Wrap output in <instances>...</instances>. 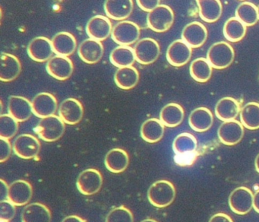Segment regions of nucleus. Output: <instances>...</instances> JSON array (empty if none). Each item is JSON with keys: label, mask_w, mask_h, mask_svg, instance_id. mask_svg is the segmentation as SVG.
Masks as SVG:
<instances>
[{"label": "nucleus", "mask_w": 259, "mask_h": 222, "mask_svg": "<svg viewBox=\"0 0 259 222\" xmlns=\"http://www.w3.org/2000/svg\"><path fill=\"white\" fill-rule=\"evenodd\" d=\"M197 6L200 17L205 22H216L222 15L223 6L219 0H198Z\"/></svg>", "instance_id": "c85d7f7f"}, {"label": "nucleus", "mask_w": 259, "mask_h": 222, "mask_svg": "<svg viewBox=\"0 0 259 222\" xmlns=\"http://www.w3.org/2000/svg\"><path fill=\"white\" fill-rule=\"evenodd\" d=\"M240 111V104L233 97H224L218 100L215 106V114L221 121L236 120Z\"/></svg>", "instance_id": "bb28decb"}, {"label": "nucleus", "mask_w": 259, "mask_h": 222, "mask_svg": "<svg viewBox=\"0 0 259 222\" xmlns=\"http://www.w3.org/2000/svg\"><path fill=\"white\" fill-rule=\"evenodd\" d=\"M33 114L39 118H46L55 115L57 109V100L51 93L37 94L31 101Z\"/></svg>", "instance_id": "2eb2a0df"}, {"label": "nucleus", "mask_w": 259, "mask_h": 222, "mask_svg": "<svg viewBox=\"0 0 259 222\" xmlns=\"http://www.w3.org/2000/svg\"><path fill=\"white\" fill-rule=\"evenodd\" d=\"M176 197L174 184L166 179L156 181L148 189V199L150 203L157 208H166L172 203Z\"/></svg>", "instance_id": "f257e3e1"}, {"label": "nucleus", "mask_w": 259, "mask_h": 222, "mask_svg": "<svg viewBox=\"0 0 259 222\" xmlns=\"http://www.w3.org/2000/svg\"><path fill=\"white\" fill-rule=\"evenodd\" d=\"M22 71L20 61L14 55L10 53H1L0 65V80L10 82L15 80Z\"/></svg>", "instance_id": "4be33fe9"}, {"label": "nucleus", "mask_w": 259, "mask_h": 222, "mask_svg": "<svg viewBox=\"0 0 259 222\" xmlns=\"http://www.w3.org/2000/svg\"><path fill=\"white\" fill-rule=\"evenodd\" d=\"M103 185V176L97 169L83 170L76 181L77 189L84 196H92L100 191Z\"/></svg>", "instance_id": "423d86ee"}, {"label": "nucleus", "mask_w": 259, "mask_h": 222, "mask_svg": "<svg viewBox=\"0 0 259 222\" xmlns=\"http://www.w3.org/2000/svg\"><path fill=\"white\" fill-rule=\"evenodd\" d=\"M130 164V157L125 150L119 147L111 149L104 158V164L109 171L120 173L125 171Z\"/></svg>", "instance_id": "5701e85b"}, {"label": "nucleus", "mask_w": 259, "mask_h": 222, "mask_svg": "<svg viewBox=\"0 0 259 222\" xmlns=\"http://www.w3.org/2000/svg\"><path fill=\"white\" fill-rule=\"evenodd\" d=\"M14 153L22 159H32L38 155L40 151V143L34 135L22 134L13 143Z\"/></svg>", "instance_id": "1a4fd4ad"}, {"label": "nucleus", "mask_w": 259, "mask_h": 222, "mask_svg": "<svg viewBox=\"0 0 259 222\" xmlns=\"http://www.w3.org/2000/svg\"><path fill=\"white\" fill-rule=\"evenodd\" d=\"M218 135L223 144L234 145L243 138L244 126L236 120L224 122L218 129Z\"/></svg>", "instance_id": "ddd939ff"}, {"label": "nucleus", "mask_w": 259, "mask_h": 222, "mask_svg": "<svg viewBox=\"0 0 259 222\" xmlns=\"http://www.w3.org/2000/svg\"><path fill=\"white\" fill-rule=\"evenodd\" d=\"M235 15L246 27L254 25L259 21L257 7L249 2L240 3L236 8Z\"/></svg>", "instance_id": "e433bc0d"}, {"label": "nucleus", "mask_w": 259, "mask_h": 222, "mask_svg": "<svg viewBox=\"0 0 259 222\" xmlns=\"http://www.w3.org/2000/svg\"><path fill=\"white\" fill-rule=\"evenodd\" d=\"M22 222H51L52 215L48 207L40 202L27 205L22 212Z\"/></svg>", "instance_id": "393cba45"}, {"label": "nucleus", "mask_w": 259, "mask_h": 222, "mask_svg": "<svg viewBox=\"0 0 259 222\" xmlns=\"http://www.w3.org/2000/svg\"><path fill=\"white\" fill-rule=\"evenodd\" d=\"M110 62L118 68L133 66L136 62L134 50L127 46H119L110 53Z\"/></svg>", "instance_id": "473e14b6"}, {"label": "nucleus", "mask_w": 259, "mask_h": 222, "mask_svg": "<svg viewBox=\"0 0 259 222\" xmlns=\"http://www.w3.org/2000/svg\"><path fill=\"white\" fill-rule=\"evenodd\" d=\"M105 222H134L133 213L125 206L113 208L106 217Z\"/></svg>", "instance_id": "58836bf2"}, {"label": "nucleus", "mask_w": 259, "mask_h": 222, "mask_svg": "<svg viewBox=\"0 0 259 222\" xmlns=\"http://www.w3.org/2000/svg\"><path fill=\"white\" fill-rule=\"evenodd\" d=\"M192 50L183 40H177L171 43L166 50V59L172 66L186 65L192 57Z\"/></svg>", "instance_id": "f8f14e48"}, {"label": "nucleus", "mask_w": 259, "mask_h": 222, "mask_svg": "<svg viewBox=\"0 0 259 222\" xmlns=\"http://www.w3.org/2000/svg\"><path fill=\"white\" fill-rule=\"evenodd\" d=\"M65 129L63 120L58 116L54 115L41 119L34 128V132L44 141L53 142L63 136Z\"/></svg>", "instance_id": "f03ea898"}, {"label": "nucleus", "mask_w": 259, "mask_h": 222, "mask_svg": "<svg viewBox=\"0 0 259 222\" xmlns=\"http://www.w3.org/2000/svg\"><path fill=\"white\" fill-rule=\"evenodd\" d=\"M254 195L252 192L245 187L235 189L229 197L230 209L239 215H244L249 212L253 208Z\"/></svg>", "instance_id": "6e6552de"}, {"label": "nucleus", "mask_w": 259, "mask_h": 222, "mask_svg": "<svg viewBox=\"0 0 259 222\" xmlns=\"http://www.w3.org/2000/svg\"><path fill=\"white\" fill-rule=\"evenodd\" d=\"M47 71L50 76L60 81L69 79L73 73L74 65L72 61L67 56H53L47 63Z\"/></svg>", "instance_id": "9b49d317"}, {"label": "nucleus", "mask_w": 259, "mask_h": 222, "mask_svg": "<svg viewBox=\"0 0 259 222\" xmlns=\"http://www.w3.org/2000/svg\"><path fill=\"white\" fill-rule=\"evenodd\" d=\"M8 112L19 123L27 121L32 115V104L29 100L22 96H11L9 98Z\"/></svg>", "instance_id": "aec40b11"}, {"label": "nucleus", "mask_w": 259, "mask_h": 222, "mask_svg": "<svg viewBox=\"0 0 259 222\" xmlns=\"http://www.w3.org/2000/svg\"><path fill=\"white\" fill-rule=\"evenodd\" d=\"M12 153V144L9 139L0 138V162L4 163L10 158Z\"/></svg>", "instance_id": "a19ab883"}, {"label": "nucleus", "mask_w": 259, "mask_h": 222, "mask_svg": "<svg viewBox=\"0 0 259 222\" xmlns=\"http://www.w3.org/2000/svg\"><path fill=\"white\" fill-rule=\"evenodd\" d=\"M133 6L132 0H107L104 4L107 18L121 21L130 17Z\"/></svg>", "instance_id": "412c9836"}, {"label": "nucleus", "mask_w": 259, "mask_h": 222, "mask_svg": "<svg viewBox=\"0 0 259 222\" xmlns=\"http://www.w3.org/2000/svg\"><path fill=\"white\" fill-rule=\"evenodd\" d=\"M33 196L32 186L28 181L18 179L9 187L8 200L16 206H23L31 201Z\"/></svg>", "instance_id": "a211bd4d"}, {"label": "nucleus", "mask_w": 259, "mask_h": 222, "mask_svg": "<svg viewBox=\"0 0 259 222\" xmlns=\"http://www.w3.org/2000/svg\"><path fill=\"white\" fill-rule=\"evenodd\" d=\"M54 53L59 56H69L76 50L77 41L73 34L69 32L57 33L51 40Z\"/></svg>", "instance_id": "a878e982"}, {"label": "nucleus", "mask_w": 259, "mask_h": 222, "mask_svg": "<svg viewBox=\"0 0 259 222\" xmlns=\"http://www.w3.org/2000/svg\"><path fill=\"white\" fill-rule=\"evenodd\" d=\"M253 208L256 212L259 213V190L254 194L253 199Z\"/></svg>", "instance_id": "49530a36"}, {"label": "nucleus", "mask_w": 259, "mask_h": 222, "mask_svg": "<svg viewBox=\"0 0 259 222\" xmlns=\"http://www.w3.org/2000/svg\"><path fill=\"white\" fill-rule=\"evenodd\" d=\"M141 222H158L157 221V220H154V219H151V218H148V219H145V220H142V221Z\"/></svg>", "instance_id": "09e8293b"}, {"label": "nucleus", "mask_w": 259, "mask_h": 222, "mask_svg": "<svg viewBox=\"0 0 259 222\" xmlns=\"http://www.w3.org/2000/svg\"><path fill=\"white\" fill-rule=\"evenodd\" d=\"M54 50L51 40L45 36L34 38L28 46V54L34 61L38 62L49 61L52 58Z\"/></svg>", "instance_id": "4468645a"}, {"label": "nucleus", "mask_w": 259, "mask_h": 222, "mask_svg": "<svg viewBox=\"0 0 259 222\" xmlns=\"http://www.w3.org/2000/svg\"><path fill=\"white\" fill-rule=\"evenodd\" d=\"M138 6L145 12H151L160 6V0H138Z\"/></svg>", "instance_id": "79ce46f5"}, {"label": "nucleus", "mask_w": 259, "mask_h": 222, "mask_svg": "<svg viewBox=\"0 0 259 222\" xmlns=\"http://www.w3.org/2000/svg\"><path fill=\"white\" fill-rule=\"evenodd\" d=\"M136 61L142 65H150L158 59L160 47L158 42L146 38L138 41L134 47Z\"/></svg>", "instance_id": "0eeeda50"}, {"label": "nucleus", "mask_w": 259, "mask_h": 222, "mask_svg": "<svg viewBox=\"0 0 259 222\" xmlns=\"http://www.w3.org/2000/svg\"><path fill=\"white\" fill-rule=\"evenodd\" d=\"M140 33V27L137 24L131 21H122L113 27L111 38L119 46L128 47L139 41Z\"/></svg>", "instance_id": "39448f33"}, {"label": "nucleus", "mask_w": 259, "mask_h": 222, "mask_svg": "<svg viewBox=\"0 0 259 222\" xmlns=\"http://www.w3.org/2000/svg\"><path fill=\"white\" fill-rule=\"evenodd\" d=\"M240 122L250 130L259 129V103L249 102L244 105L240 111Z\"/></svg>", "instance_id": "72a5a7b5"}, {"label": "nucleus", "mask_w": 259, "mask_h": 222, "mask_svg": "<svg viewBox=\"0 0 259 222\" xmlns=\"http://www.w3.org/2000/svg\"><path fill=\"white\" fill-rule=\"evenodd\" d=\"M257 14H258V20H259V5L257 6Z\"/></svg>", "instance_id": "3c124183"}, {"label": "nucleus", "mask_w": 259, "mask_h": 222, "mask_svg": "<svg viewBox=\"0 0 259 222\" xmlns=\"http://www.w3.org/2000/svg\"><path fill=\"white\" fill-rule=\"evenodd\" d=\"M174 22V12L169 6L160 5L147 17L148 27L157 33H163L172 27Z\"/></svg>", "instance_id": "20e7f679"}, {"label": "nucleus", "mask_w": 259, "mask_h": 222, "mask_svg": "<svg viewBox=\"0 0 259 222\" xmlns=\"http://www.w3.org/2000/svg\"><path fill=\"white\" fill-rule=\"evenodd\" d=\"M198 141L192 134L183 132L177 135L172 142L174 153L178 157L187 156L195 153Z\"/></svg>", "instance_id": "7c9ffc66"}, {"label": "nucleus", "mask_w": 259, "mask_h": 222, "mask_svg": "<svg viewBox=\"0 0 259 222\" xmlns=\"http://www.w3.org/2000/svg\"><path fill=\"white\" fill-rule=\"evenodd\" d=\"M84 115V108L79 100L75 98L66 99L59 107V117L66 124L75 125L79 123Z\"/></svg>", "instance_id": "dca6fc26"}, {"label": "nucleus", "mask_w": 259, "mask_h": 222, "mask_svg": "<svg viewBox=\"0 0 259 222\" xmlns=\"http://www.w3.org/2000/svg\"><path fill=\"white\" fill-rule=\"evenodd\" d=\"M235 58L234 49L225 41L215 43L209 48L207 59L212 68L224 69L233 63Z\"/></svg>", "instance_id": "7ed1b4c3"}, {"label": "nucleus", "mask_w": 259, "mask_h": 222, "mask_svg": "<svg viewBox=\"0 0 259 222\" xmlns=\"http://www.w3.org/2000/svg\"><path fill=\"white\" fill-rule=\"evenodd\" d=\"M19 130V122L10 114L0 116V138L10 139L13 138Z\"/></svg>", "instance_id": "4c0bfd02"}, {"label": "nucleus", "mask_w": 259, "mask_h": 222, "mask_svg": "<svg viewBox=\"0 0 259 222\" xmlns=\"http://www.w3.org/2000/svg\"><path fill=\"white\" fill-rule=\"evenodd\" d=\"M213 123V114L208 108L204 106L196 108L189 115V126L195 132H206L210 129Z\"/></svg>", "instance_id": "b1692460"}, {"label": "nucleus", "mask_w": 259, "mask_h": 222, "mask_svg": "<svg viewBox=\"0 0 259 222\" xmlns=\"http://www.w3.org/2000/svg\"><path fill=\"white\" fill-rule=\"evenodd\" d=\"M207 30L202 23L192 21L186 24L182 32V40L191 48H198L205 43Z\"/></svg>", "instance_id": "f3484780"}, {"label": "nucleus", "mask_w": 259, "mask_h": 222, "mask_svg": "<svg viewBox=\"0 0 259 222\" xmlns=\"http://www.w3.org/2000/svg\"><path fill=\"white\" fill-rule=\"evenodd\" d=\"M164 126L160 119H148L141 126V136L147 142H157L164 135Z\"/></svg>", "instance_id": "c756f323"}, {"label": "nucleus", "mask_w": 259, "mask_h": 222, "mask_svg": "<svg viewBox=\"0 0 259 222\" xmlns=\"http://www.w3.org/2000/svg\"><path fill=\"white\" fill-rule=\"evenodd\" d=\"M85 30L89 38L102 41L111 35L113 26L110 18L104 15H98L92 17L88 21Z\"/></svg>", "instance_id": "9d476101"}, {"label": "nucleus", "mask_w": 259, "mask_h": 222, "mask_svg": "<svg viewBox=\"0 0 259 222\" xmlns=\"http://www.w3.org/2000/svg\"><path fill=\"white\" fill-rule=\"evenodd\" d=\"M212 66L207 59L203 57L194 59L189 67L191 76L200 83L207 82L211 77Z\"/></svg>", "instance_id": "f704fd0d"}, {"label": "nucleus", "mask_w": 259, "mask_h": 222, "mask_svg": "<svg viewBox=\"0 0 259 222\" xmlns=\"http://www.w3.org/2000/svg\"><path fill=\"white\" fill-rule=\"evenodd\" d=\"M209 222H233V220L228 214H224V213H218V214H213L210 217Z\"/></svg>", "instance_id": "37998d69"}, {"label": "nucleus", "mask_w": 259, "mask_h": 222, "mask_svg": "<svg viewBox=\"0 0 259 222\" xmlns=\"http://www.w3.org/2000/svg\"><path fill=\"white\" fill-rule=\"evenodd\" d=\"M185 111L181 105L170 103L162 108L160 120L165 126L176 127L180 126L184 120Z\"/></svg>", "instance_id": "cd10ccee"}, {"label": "nucleus", "mask_w": 259, "mask_h": 222, "mask_svg": "<svg viewBox=\"0 0 259 222\" xmlns=\"http://www.w3.org/2000/svg\"><path fill=\"white\" fill-rule=\"evenodd\" d=\"M16 214V205L10 200L1 201L0 202V219L10 220Z\"/></svg>", "instance_id": "ea45409f"}, {"label": "nucleus", "mask_w": 259, "mask_h": 222, "mask_svg": "<svg viewBox=\"0 0 259 222\" xmlns=\"http://www.w3.org/2000/svg\"><path fill=\"white\" fill-rule=\"evenodd\" d=\"M0 196H1V201L7 200L8 199L9 187L7 182L4 179H0Z\"/></svg>", "instance_id": "c03bdc74"}, {"label": "nucleus", "mask_w": 259, "mask_h": 222, "mask_svg": "<svg viewBox=\"0 0 259 222\" xmlns=\"http://www.w3.org/2000/svg\"><path fill=\"white\" fill-rule=\"evenodd\" d=\"M62 222H86V220L78 215H69L65 217Z\"/></svg>", "instance_id": "a18cd8bd"}, {"label": "nucleus", "mask_w": 259, "mask_h": 222, "mask_svg": "<svg viewBox=\"0 0 259 222\" xmlns=\"http://www.w3.org/2000/svg\"><path fill=\"white\" fill-rule=\"evenodd\" d=\"M114 81L116 85L121 89H132L139 82V71L133 66L119 68L115 73Z\"/></svg>", "instance_id": "2f4dec72"}, {"label": "nucleus", "mask_w": 259, "mask_h": 222, "mask_svg": "<svg viewBox=\"0 0 259 222\" xmlns=\"http://www.w3.org/2000/svg\"><path fill=\"white\" fill-rule=\"evenodd\" d=\"M254 166H255L256 170L259 173V154L256 157L255 161H254Z\"/></svg>", "instance_id": "de8ad7c7"}, {"label": "nucleus", "mask_w": 259, "mask_h": 222, "mask_svg": "<svg viewBox=\"0 0 259 222\" xmlns=\"http://www.w3.org/2000/svg\"><path fill=\"white\" fill-rule=\"evenodd\" d=\"M78 53L83 62L95 64L99 62L104 56V46L101 41L89 38L80 44Z\"/></svg>", "instance_id": "6ab92c4d"}, {"label": "nucleus", "mask_w": 259, "mask_h": 222, "mask_svg": "<svg viewBox=\"0 0 259 222\" xmlns=\"http://www.w3.org/2000/svg\"><path fill=\"white\" fill-rule=\"evenodd\" d=\"M0 222H10V220H2V219H0Z\"/></svg>", "instance_id": "8fccbe9b"}, {"label": "nucleus", "mask_w": 259, "mask_h": 222, "mask_svg": "<svg viewBox=\"0 0 259 222\" xmlns=\"http://www.w3.org/2000/svg\"><path fill=\"white\" fill-rule=\"evenodd\" d=\"M246 26L236 17L229 18L224 25L223 33L227 41L236 43L240 41L246 33Z\"/></svg>", "instance_id": "c9c22d12"}]
</instances>
